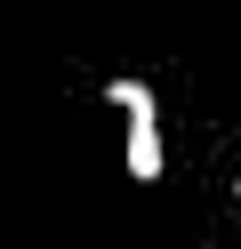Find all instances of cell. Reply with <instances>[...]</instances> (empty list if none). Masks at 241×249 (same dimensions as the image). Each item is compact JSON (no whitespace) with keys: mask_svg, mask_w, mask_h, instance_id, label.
<instances>
[{"mask_svg":"<svg viewBox=\"0 0 241 249\" xmlns=\"http://www.w3.org/2000/svg\"><path fill=\"white\" fill-rule=\"evenodd\" d=\"M105 97L121 105V137H129V145H121V169H129L137 185H153L161 161H169V153H161V97H153V81L129 72V81H112Z\"/></svg>","mask_w":241,"mask_h":249,"instance_id":"1","label":"cell"},{"mask_svg":"<svg viewBox=\"0 0 241 249\" xmlns=\"http://www.w3.org/2000/svg\"><path fill=\"white\" fill-rule=\"evenodd\" d=\"M233 193H241V185H233Z\"/></svg>","mask_w":241,"mask_h":249,"instance_id":"2","label":"cell"}]
</instances>
